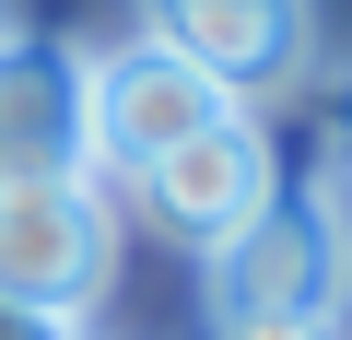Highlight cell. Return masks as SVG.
<instances>
[{
  "label": "cell",
  "instance_id": "cell-1",
  "mask_svg": "<svg viewBox=\"0 0 352 340\" xmlns=\"http://www.w3.org/2000/svg\"><path fill=\"white\" fill-rule=\"evenodd\" d=\"M118 270V212H106V177H47V188H0V305H36V317H71L106 293Z\"/></svg>",
  "mask_w": 352,
  "mask_h": 340
},
{
  "label": "cell",
  "instance_id": "cell-2",
  "mask_svg": "<svg viewBox=\"0 0 352 340\" xmlns=\"http://www.w3.org/2000/svg\"><path fill=\"white\" fill-rule=\"evenodd\" d=\"M82 117H94V177H129V188H141L164 152H188L212 117H247V106H223L176 47L129 36V47L82 59Z\"/></svg>",
  "mask_w": 352,
  "mask_h": 340
},
{
  "label": "cell",
  "instance_id": "cell-3",
  "mask_svg": "<svg viewBox=\"0 0 352 340\" xmlns=\"http://www.w3.org/2000/svg\"><path fill=\"white\" fill-rule=\"evenodd\" d=\"M141 24H153V47L188 59L223 106H270L317 59V12H305V0H141Z\"/></svg>",
  "mask_w": 352,
  "mask_h": 340
},
{
  "label": "cell",
  "instance_id": "cell-4",
  "mask_svg": "<svg viewBox=\"0 0 352 340\" xmlns=\"http://www.w3.org/2000/svg\"><path fill=\"white\" fill-rule=\"evenodd\" d=\"M352 293V258L329 235L317 200H270L235 247H212V305L223 328H258V317H340Z\"/></svg>",
  "mask_w": 352,
  "mask_h": 340
},
{
  "label": "cell",
  "instance_id": "cell-5",
  "mask_svg": "<svg viewBox=\"0 0 352 340\" xmlns=\"http://www.w3.org/2000/svg\"><path fill=\"white\" fill-rule=\"evenodd\" d=\"M270 200H282V152H270V129H258V117H212L188 152H164L153 177H141V212H153L176 247H200V258H212V247H235Z\"/></svg>",
  "mask_w": 352,
  "mask_h": 340
},
{
  "label": "cell",
  "instance_id": "cell-6",
  "mask_svg": "<svg viewBox=\"0 0 352 340\" xmlns=\"http://www.w3.org/2000/svg\"><path fill=\"white\" fill-rule=\"evenodd\" d=\"M94 177V117H82V47L59 36H0V188Z\"/></svg>",
  "mask_w": 352,
  "mask_h": 340
},
{
  "label": "cell",
  "instance_id": "cell-7",
  "mask_svg": "<svg viewBox=\"0 0 352 340\" xmlns=\"http://www.w3.org/2000/svg\"><path fill=\"white\" fill-rule=\"evenodd\" d=\"M223 340H340V317H258V328H223Z\"/></svg>",
  "mask_w": 352,
  "mask_h": 340
},
{
  "label": "cell",
  "instance_id": "cell-8",
  "mask_svg": "<svg viewBox=\"0 0 352 340\" xmlns=\"http://www.w3.org/2000/svg\"><path fill=\"white\" fill-rule=\"evenodd\" d=\"M0 340H82L71 317H36V305H0Z\"/></svg>",
  "mask_w": 352,
  "mask_h": 340
},
{
  "label": "cell",
  "instance_id": "cell-9",
  "mask_svg": "<svg viewBox=\"0 0 352 340\" xmlns=\"http://www.w3.org/2000/svg\"><path fill=\"white\" fill-rule=\"evenodd\" d=\"M329 152H352V117H340V141H329Z\"/></svg>",
  "mask_w": 352,
  "mask_h": 340
}]
</instances>
